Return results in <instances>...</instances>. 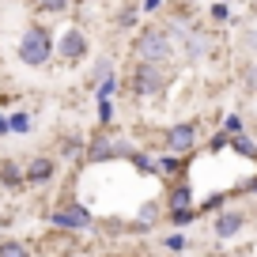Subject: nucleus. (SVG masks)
I'll return each instance as SVG.
<instances>
[{
  "instance_id": "nucleus-1",
  "label": "nucleus",
  "mask_w": 257,
  "mask_h": 257,
  "mask_svg": "<svg viewBox=\"0 0 257 257\" xmlns=\"http://www.w3.org/2000/svg\"><path fill=\"white\" fill-rule=\"evenodd\" d=\"M137 57L148 64H167L170 57H174V38H170V31H163V27H144L137 38Z\"/></svg>"
},
{
  "instance_id": "nucleus-2",
  "label": "nucleus",
  "mask_w": 257,
  "mask_h": 257,
  "mask_svg": "<svg viewBox=\"0 0 257 257\" xmlns=\"http://www.w3.org/2000/svg\"><path fill=\"white\" fill-rule=\"evenodd\" d=\"M16 53H19V61H23L27 68H42V64L53 57V34H49L46 27H27Z\"/></svg>"
},
{
  "instance_id": "nucleus-3",
  "label": "nucleus",
  "mask_w": 257,
  "mask_h": 257,
  "mask_svg": "<svg viewBox=\"0 0 257 257\" xmlns=\"http://www.w3.org/2000/svg\"><path fill=\"white\" fill-rule=\"evenodd\" d=\"M193 144H197V121H174V125L163 133V152L167 155L185 159V155L193 152Z\"/></svg>"
},
{
  "instance_id": "nucleus-4",
  "label": "nucleus",
  "mask_w": 257,
  "mask_h": 257,
  "mask_svg": "<svg viewBox=\"0 0 257 257\" xmlns=\"http://www.w3.org/2000/svg\"><path fill=\"white\" fill-rule=\"evenodd\" d=\"M163 87H167V76H163V68H159V64H148V61H140L137 68H133V91H137L140 98H152V95H159Z\"/></svg>"
},
{
  "instance_id": "nucleus-5",
  "label": "nucleus",
  "mask_w": 257,
  "mask_h": 257,
  "mask_svg": "<svg viewBox=\"0 0 257 257\" xmlns=\"http://www.w3.org/2000/svg\"><path fill=\"white\" fill-rule=\"evenodd\" d=\"M49 223L61 227V231H87V227L95 223V216H91L83 204H64V208L49 212Z\"/></svg>"
},
{
  "instance_id": "nucleus-6",
  "label": "nucleus",
  "mask_w": 257,
  "mask_h": 257,
  "mask_svg": "<svg viewBox=\"0 0 257 257\" xmlns=\"http://www.w3.org/2000/svg\"><path fill=\"white\" fill-rule=\"evenodd\" d=\"M242 227H246V212L242 208H219L216 219H212V234L219 242H231L234 234H242Z\"/></svg>"
},
{
  "instance_id": "nucleus-7",
  "label": "nucleus",
  "mask_w": 257,
  "mask_h": 257,
  "mask_svg": "<svg viewBox=\"0 0 257 257\" xmlns=\"http://www.w3.org/2000/svg\"><path fill=\"white\" fill-rule=\"evenodd\" d=\"M87 34L80 31V27H68V31L61 34V42H57V53H61V61H68V64H76V61H83L87 57Z\"/></svg>"
},
{
  "instance_id": "nucleus-8",
  "label": "nucleus",
  "mask_w": 257,
  "mask_h": 257,
  "mask_svg": "<svg viewBox=\"0 0 257 257\" xmlns=\"http://www.w3.org/2000/svg\"><path fill=\"white\" fill-rule=\"evenodd\" d=\"M117 155H133V148H128L125 140H113V137H95L87 144V159H95V163L117 159Z\"/></svg>"
},
{
  "instance_id": "nucleus-9",
  "label": "nucleus",
  "mask_w": 257,
  "mask_h": 257,
  "mask_svg": "<svg viewBox=\"0 0 257 257\" xmlns=\"http://www.w3.org/2000/svg\"><path fill=\"white\" fill-rule=\"evenodd\" d=\"M23 174H27V185H46V182H53L57 163L49 159V155H34V159L23 167Z\"/></svg>"
},
{
  "instance_id": "nucleus-10",
  "label": "nucleus",
  "mask_w": 257,
  "mask_h": 257,
  "mask_svg": "<svg viewBox=\"0 0 257 257\" xmlns=\"http://www.w3.org/2000/svg\"><path fill=\"white\" fill-rule=\"evenodd\" d=\"M167 212H185V208H197L193 204V185L189 182H170V189H167Z\"/></svg>"
},
{
  "instance_id": "nucleus-11",
  "label": "nucleus",
  "mask_w": 257,
  "mask_h": 257,
  "mask_svg": "<svg viewBox=\"0 0 257 257\" xmlns=\"http://www.w3.org/2000/svg\"><path fill=\"white\" fill-rule=\"evenodd\" d=\"M0 185L12 189V193H19L27 185V174H23V167H19L16 159H4V163H0Z\"/></svg>"
},
{
  "instance_id": "nucleus-12",
  "label": "nucleus",
  "mask_w": 257,
  "mask_h": 257,
  "mask_svg": "<svg viewBox=\"0 0 257 257\" xmlns=\"http://www.w3.org/2000/svg\"><path fill=\"white\" fill-rule=\"evenodd\" d=\"M208 53V38H201V34H185V57H189V61H201V57Z\"/></svg>"
},
{
  "instance_id": "nucleus-13",
  "label": "nucleus",
  "mask_w": 257,
  "mask_h": 257,
  "mask_svg": "<svg viewBox=\"0 0 257 257\" xmlns=\"http://www.w3.org/2000/svg\"><path fill=\"white\" fill-rule=\"evenodd\" d=\"M8 128L16 133V137H27V133L34 128V117L23 113V110H16V113H8Z\"/></svg>"
},
{
  "instance_id": "nucleus-14",
  "label": "nucleus",
  "mask_w": 257,
  "mask_h": 257,
  "mask_svg": "<svg viewBox=\"0 0 257 257\" xmlns=\"http://www.w3.org/2000/svg\"><path fill=\"white\" fill-rule=\"evenodd\" d=\"M182 163H185V159H178V155H167V152H163L159 159H155V174H163V178H174L178 170H182Z\"/></svg>"
},
{
  "instance_id": "nucleus-15",
  "label": "nucleus",
  "mask_w": 257,
  "mask_h": 257,
  "mask_svg": "<svg viewBox=\"0 0 257 257\" xmlns=\"http://www.w3.org/2000/svg\"><path fill=\"white\" fill-rule=\"evenodd\" d=\"M231 152L242 155V159H257V140H249L246 133H242V137H231Z\"/></svg>"
},
{
  "instance_id": "nucleus-16",
  "label": "nucleus",
  "mask_w": 257,
  "mask_h": 257,
  "mask_svg": "<svg viewBox=\"0 0 257 257\" xmlns=\"http://www.w3.org/2000/svg\"><path fill=\"white\" fill-rule=\"evenodd\" d=\"M163 249H167V253H185V249H189V238H185L182 231H170V234H163Z\"/></svg>"
},
{
  "instance_id": "nucleus-17",
  "label": "nucleus",
  "mask_w": 257,
  "mask_h": 257,
  "mask_svg": "<svg viewBox=\"0 0 257 257\" xmlns=\"http://www.w3.org/2000/svg\"><path fill=\"white\" fill-rule=\"evenodd\" d=\"M0 257H31V246L23 238H4L0 242Z\"/></svg>"
},
{
  "instance_id": "nucleus-18",
  "label": "nucleus",
  "mask_w": 257,
  "mask_h": 257,
  "mask_svg": "<svg viewBox=\"0 0 257 257\" xmlns=\"http://www.w3.org/2000/svg\"><path fill=\"white\" fill-rule=\"evenodd\" d=\"M197 219H201V212H197V208L170 212V227H174V231H185V227H189V223H197Z\"/></svg>"
},
{
  "instance_id": "nucleus-19",
  "label": "nucleus",
  "mask_w": 257,
  "mask_h": 257,
  "mask_svg": "<svg viewBox=\"0 0 257 257\" xmlns=\"http://www.w3.org/2000/svg\"><path fill=\"white\" fill-rule=\"evenodd\" d=\"M113 91H117V76H106V80H98V91H95V98H98V102H110V98H113Z\"/></svg>"
},
{
  "instance_id": "nucleus-20",
  "label": "nucleus",
  "mask_w": 257,
  "mask_h": 257,
  "mask_svg": "<svg viewBox=\"0 0 257 257\" xmlns=\"http://www.w3.org/2000/svg\"><path fill=\"white\" fill-rule=\"evenodd\" d=\"M128 159L137 163V170H140V174H155V159H152L148 152H133Z\"/></svg>"
},
{
  "instance_id": "nucleus-21",
  "label": "nucleus",
  "mask_w": 257,
  "mask_h": 257,
  "mask_svg": "<svg viewBox=\"0 0 257 257\" xmlns=\"http://www.w3.org/2000/svg\"><path fill=\"white\" fill-rule=\"evenodd\" d=\"M223 133H227V137H242V133H246V121H242L238 113H227V121H223Z\"/></svg>"
},
{
  "instance_id": "nucleus-22",
  "label": "nucleus",
  "mask_w": 257,
  "mask_h": 257,
  "mask_svg": "<svg viewBox=\"0 0 257 257\" xmlns=\"http://www.w3.org/2000/svg\"><path fill=\"white\" fill-rule=\"evenodd\" d=\"M155 219H159V204H155V201L140 204V223L137 227H148V223H155Z\"/></svg>"
},
{
  "instance_id": "nucleus-23",
  "label": "nucleus",
  "mask_w": 257,
  "mask_h": 257,
  "mask_svg": "<svg viewBox=\"0 0 257 257\" xmlns=\"http://www.w3.org/2000/svg\"><path fill=\"white\" fill-rule=\"evenodd\" d=\"M38 4V12H46V16H57V12H64L72 0H34Z\"/></svg>"
},
{
  "instance_id": "nucleus-24",
  "label": "nucleus",
  "mask_w": 257,
  "mask_h": 257,
  "mask_svg": "<svg viewBox=\"0 0 257 257\" xmlns=\"http://www.w3.org/2000/svg\"><path fill=\"white\" fill-rule=\"evenodd\" d=\"M242 83H246V95H257V61L246 68V80H242Z\"/></svg>"
},
{
  "instance_id": "nucleus-25",
  "label": "nucleus",
  "mask_w": 257,
  "mask_h": 257,
  "mask_svg": "<svg viewBox=\"0 0 257 257\" xmlns=\"http://www.w3.org/2000/svg\"><path fill=\"white\" fill-rule=\"evenodd\" d=\"M61 148H64V152H61V155H64V159H72V155H80V148H83V140H76V137H68V140H64V144H61Z\"/></svg>"
},
{
  "instance_id": "nucleus-26",
  "label": "nucleus",
  "mask_w": 257,
  "mask_h": 257,
  "mask_svg": "<svg viewBox=\"0 0 257 257\" xmlns=\"http://www.w3.org/2000/svg\"><path fill=\"white\" fill-rule=\"evenodd\" d=\"M223 204H227V197H223V193H212V197H208V204H204V208H197V212L204 216V212H216V208H223Z\"/></svg>"
},
{
  "instance_id": "nucleus-27",
  "label": "nucleus",
  "mask_w": 257,
  "mask_h": 257,
  "mask_svg": "<svg viewBox=\"0 0 257 257\" xmlns=\"http://www.w3.org/2000/svg\"><path fill=\"white\" fill-rule=\"evenodd\" d=\"M110 121H113V102H98V125H110Z\"/></svg>"
},
{
  "instance_id": "nucleus-28",
  "label": "nucleus",
  "mask_w": 257,
  "mask_h": 257,
  "mask_svg": "<svg viewBox=\"0 0 257 257\" xmlns=\"http://www.w3.org/2000/svg\"><path fill=\"white\" fill-rule=\"evenodd\" d=\"M208 148H212V152H227V148H231V137H227V133H216Z\"/></svg>"
},
{
  "instance_id": "nucleus-29",
  "label": "nucleus",
  "mask_w": 257,
  "mask_h": 257,
  "mask_svg": "<svg viewBox=\"0 0 257 257\" xmlns=\"http://www.w3.org/2000/svg\"><path fill=\"white\" fill-rule=\"evenodd\" d=\"M117 23H121V27H133V23H137V8H125V12H121V19H117Z\"/></svg>"
},
{
  "instance_id": "nucleus-30",
  "label": "nucleus",
  "mask_w": 257,
  "mask_h": 257,
  "mask_svg": "<svg viewBox=\"0 0 257 257\" xmlns=\"http://www.w3.org/2000/svg\"><path fill=\"white\" fill-rule=\"evenodd\" d=\"M227 16H231V8H227V4H212V19H219V23H223Z\"/></svg>"
},
{
  "instance_id": "nucleus-31",
  "label": "nucleus",
  "mask_w": 257,
  "mask_h": 257,
  "mask_svg": "<svg viewBox=\"0 0 257 257\" xmlns=\"http://www.w3.org/2000/svg\"><path fill=\"white\" fill-rule=\"evenodd\" d=\"M242 193H249V197H257V174H253V178H249V182H246V185H242Z\"/></svg>"
},
{
  "instance_id": "nucleus-32",
  "label": "nucleus",
  "mask_w": 257,
  "mask_h": 257,
  "mask_svg": "<svg viewBox=\"0 0 257 257\" xmlns=\"http://www.w3.org/2000/svg\"><path fill=\"white\" fill-rule=\"evenodd\" d=\"M0 137H12V128H8V113H0Z\"/></svg>"
},
{
  "instance_id": "nucleus-33",
  "label": "nucleus",
  "mask_w": 257,
  "mask_h": 257,
  "mask_svg": "<svg viewBox=\"0 0 257 257\" xmlns=\"http://www.w3.org/2000/svg\"><path fill=\"white\" fill-rule=\"evenodd\" d=\"M159 4H163V0H144L140 8H144V12H155V8H159Z\"/></svg>"
},
{
  "instance_id": "nucleus-34",
  "label": "nucleus",
  "mask_w": 257,
  "mask_h": 257,
  "mask_svg": "<svg viewBox=\"0 0 257 257\" xmlns=\"http://www.w3.org/2000/svg\"><path fill=\"white\" fill-rule=\"evenodd\" d=\"M246 42H249V46L257 49V31H249V34H246Z\"/></svg>"
}]
</instances>
